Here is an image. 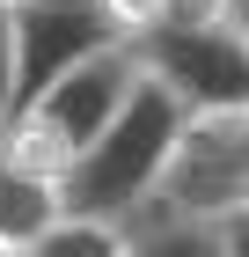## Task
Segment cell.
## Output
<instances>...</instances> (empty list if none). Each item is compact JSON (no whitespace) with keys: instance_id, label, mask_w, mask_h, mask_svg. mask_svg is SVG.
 I'll use <instances>...</instances> for the list:
<instances>
[{"instance_id":"1","label":"cell","mask_w":249,"mask_h":257,"mask_svg":"<svg viewBox=\"0 0 249 257\" xmlns=\"http://www.w3.org/2000/svg\"><path fill=\"white\" fill-rule=\"evenodd\" d=\"M183 133H191V110L139 66V88L125 96V110L74 155V169H66V206L110 213V220L132 228V220L154 206V191H161V177H169Z\"/></svg>"},{"instance_id":"2","label":"cell","mask_w":249,"mask_h":257,"mask_svg":"<svg viewBox=\"0 0 249 257\" xmlns=\"http://www.w3.org/2000/svg\"><path fill=\"white\" fill-rule=\"evenodd\" d=\"M234 206H249V110L191 118V133H183V147H176V162H169V177L154 191V206L132 220V250L154 228H191V235H205V220L234 213Z\"/></svg>"},{"instance_id":"3","label":"cell","mask_w":249,"mask_h":257,"mask_svg":"<svg viewBox=\"0 0 249 257\" xmlns=\"http://www.w3.org/2000/svg\"><path fill=\"white\" fill-rule=\"evenodd\" d=\"M139 66L169 88L191 118H220V110H249V30L212 8L191 22H161L147 37H132Z\"/></svg>"},{"instance_id":"4","label":"cell","mask_w":249,"mask_h":257,"mask_svg":"<svg viewBox=\"0 0 249 257\" xmlns=\"http://www.w3.org/2000/svg\"><path fill=\"white\" fill-rule=\"evenodd\" d=\"M15 15V110L37 103L59 74H74L81 59H96L103 44H117L110 0H22Z\"/></svg>"},{"instance_id":"5","label":"cell","mask_w":249,"mask_h":257,"mask_svg":"<svg viewBox=\"0 0 249 257\" xmlns=\"http://www.w3.org/2000/svg\"><path fill=\"white\" fill-rule=\"evenodd\" d=\"M132 88H139V52H132V37H117V44H103L96 59H81L74 74H59L52 88H44L37 103H22V110H37V118L81 155V147L125 110Z\"/></svg>"},{"instance_id":"6","label":"cell","mask_w":249,"mask_h":257,"mask_svg":"<svg viewBox=\"0 0 249 257\" xmlns=\"http://www.w3.org/2000/svg\"><path fill=\"white\" fill-rule=\"evenodd\" d=\"M59 213H66V184L0 147V250H37Z\"/></svg>"},{"instance_id":"7","label":"cell","mask_w":249,"mask_h":257,"mask_svg":"<svg viewBox=\"0 0 249 257\" xmlns=\"http://www.w3.org/2000/svg\"><path fill=\"white\" fill-rule=\"evenodd\" d=\"M117 250H132V228L110 213H81V206H66L37 242V257H117Z\"/></svg>"},{"instance_id":"8","label":"cell","mask_w":249,"mask_h":257,"mask_svg":"<svg viewBox=\"0 0 249 257\" xmlns=\"http://www.w3.org/2000/svg\"><path fill=\"white\" fill-rule=\"evenodd\" d=\"M212 8H227V0H110V15L125 37H147L161 22H191V15H212Z\"/></svg>"},{"instance_id":"9","label":"cell","mask_w":249,"mask_h":257,"mask_svg":"<svg viewBox=\"0 0 249 257\" xmlns=\"http://www.w3.org/2000/svg\"><path fill=\"white\" fill-rule=\"evenodd\" d=\"M15 110V15L0 8V118Z\"/></svg>"},{"instance_id":"10","label":"cell","mask_w":249,"mask_h":257,"mask_svg":"<svg viewBox=\"0 0 249 257\" xmlns=\"http://www.w3.org/2000/svg\"><path fill=\"white\" fill-rule=\"evenodd\" d=\"M227 15H234V22H242V30H249V0H227Z\"/></svg>"},{"instance_id":"11","label":"cell","mask_w":249,"mask_h":257,"mask_svg":"<svg viewBox=\"0 0 249 257\" xmlns=\"http://www.w3.org/2000/svg\"><path fill=\"white\" fill-rule=\"evenodd\" d=\"M0 8H22V0H0Z\"/></svg>"}]
</instances>
